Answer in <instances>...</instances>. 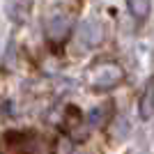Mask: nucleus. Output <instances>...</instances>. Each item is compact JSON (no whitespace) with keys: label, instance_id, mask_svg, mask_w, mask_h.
I'll return each mask as SVG.
<instances>
[{"label":"nucleus","instance_id":"nucleus-5","mask_svg":"<svg viewBox=\"0 0 154 154\" xmlns=\"http://www.w3.org/2000/svg\"><path fill=\"white\" fill-rule=\"evenodd\" d=\"M127 7L138 21H145L152 12V0H127Z\"/></svg>","mask_w":154,"mask_h":154},{"label":"nucleus","instance_id":"nucleus-8","mask_svg":"<svg viewBox=\"0 0 154 154\" xmlns=\"http://www.w3.org/2000/svg\"><path fill=\"white\" fill-rule=\"evenodd\" d=\"M113 136H115V138H127V136H129V122H127V117L115 120V131H113Z\"/></svg>","mask_w":154,"mask_h":154},{"label":"nucleus","instance_id":"nucleus-6","mask_svg":"<svg viewBox=\"0 0 154 154\" xmlns=\"http://www.w3.org/2000/svg\"><path fill=\"white\" fill-rule=\"evenodd\" d=\"M103 117H106V113H103V108L99 106V108H92L90 113H88V117H85V122L90 124V127H99V124L103 122Z\"/></svg>","mask_w":154,"mask_h":154},{"label":"nucleus","instance_id":"nucleus-2","mask_svg":"<svg viewBox=\"0 0 154 154\" xmlns=\"http://www.w3.org/2000/svg\"><path fill=\"white\" fill-rule=\"evenodd\" d=\"M71 30V16L67 12H53L46 23V35L51 42H62Z\"/></svg>","mask_w":154,"mask_h":154},{"label":"nucleus","instance_id":"nucleus-1","mask_svg":"<svg viewBox=\"0 0 154 154\" xmlns=\"http://www.w3.org/2000/svg\"><path fill=\"white\" fill-rule=\"evenodd\" d=\"M122 78H124L122 67L117 62H113V60H108V62L94 64L90 69L88 81H90V88L94 92H108V90H113V88H117V85L122 83Z\"/></svg>","mask_w":154,"mask_h":154},{"label":"nucleus","instance_id":"nucleus-4","mask_svg":"<svg viewBox=\"0 0 154 154\" xmlns=\"http://www.w3.org/2000/svg\"><path fill=\"white\" fill-rule=\"evenodd\" d=\"M101 39H103V28L99 26V21H94V19L85 21L83 30H81V42L85 46H99Z\"/></svg>","mask_w":154,"mask_h":154},{"label":"nucleus","instance_id":"nucleus-7","mask_svg":"<svg viewBox=\"0 0 154 154\" xmlns=\"http://www.w3.org/2000/svg\"><path fill=\"white\" fill-rule=\"evenodd\" d=\"M71 138L67 136H60L58 140H55V154H71Z\"/></svg>","mask_w":154,"mask_h":154},{"label":"nucleus","instance_id":"nucleus-3","mask_svg":"<svg viewBox=\"0 0 154 154\" xmlns=\"http://www.w3.org/2000/svg\"><path fill=\"white\" fill-rule=\"evenodd\" d=\"M138 115H140L143 122H149L154 117V78H149L145 90L140 94V101H138Z\"/></svg>","mask_w":154,"mask_h":154}]
</instances>
